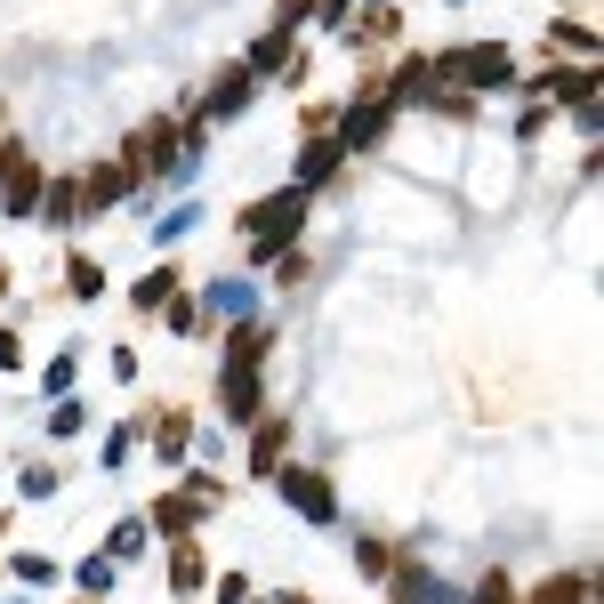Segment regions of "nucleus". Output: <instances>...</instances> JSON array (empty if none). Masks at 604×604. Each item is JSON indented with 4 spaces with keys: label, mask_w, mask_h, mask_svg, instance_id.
Wrapping results in <instances>:
<instances>
[{
    "label": "nucleus",
    "mask_w": 604,
    "mask_h": 604,
    "mask_svg": "<svg viewBox=\"0 0 604 604\" xmlns=\"http://www.w3.org/2000/svg\"><path fill=\"white\" fill-rule=\"evenodd\" d=\"M427 81H468V89H499L508 81V49H451V57H435Z\"/></svg>",
    "instance_id": "1"
},
{
    "label": "nucleus",
    "mask_w": 604,
    "mask_h": 604,
    "mask_svg": "<svg viewBox=\"0 0 604 604\" xmlns=\"http://www.w3.org/2000/svg\"><path fill=\"white\" fill-rule=\"evenodd\" d=\"M299 218H306V194H299V185H290V194H275V202H258V210H250V250L266 258L275 242L299 234Z\"/></svg>",
    "instance_id": "2"
},
{
    "label": "nucleus",
    "mask_w": 604,
    "mask_h": 604,
    "mask_svg": "<svg viewBox=\"0 0 604 604\" xmlns=\"http://www.w3.org/2000/svg\"><path fill=\"white\" fill-rule=\"evenodd\" d=\"M33 194H40L33 154H25V145H9V154H0V202H9V210H33Z\"/></svg>",
    "instance_id": "3"
},
{
    "label": "nucleus",
    "mask_w": 604,
    "mask_h": 604,
    "mask_svg": "<svg viewBox=\"0 0 604 604\" xmlns=\"http://www.w3.org/2000/svg\"><path fill=\"white\" fill-rule=\"evenodd\" d=\"M282 499H290L299 516H315V524H330V516H339L330 484H323V475H306V468H290V475H282Z\"/></svg>",
    "instance_id": "4"
},
{
    "label": "nucleus",
    "mask_w": 604,
    "mask_h": 604,
    "mask_svg": "<svg viewBox=\"0 0 604 604\" xmlns=\"http://www.w3.org/2000/svg\"><path fill=\"white\" fill-rule=\"evenodd\" d=\"M170 145H178L170 121H145V130H137V170H170ZM137 170H130V178H137Z\"/></svg>",
    "instance_id": "5"
},
{
    "label": "nucleus",
    "mask_w": 604,
    "mask_h": 604,
    "mask_svg": "<svg viewBox=\"0 0 604 604\" xmlns=\"http://www.w3.org/2000/svg\"><path fill=\"white\" fill-rule=\"evenodd\" d=\"M339 154H347V145H330V137H315V145H306V161H299V194H306L315 178H330V170H339Z\"/></svg>",
    "instance_id": "6"
},
{
    "label": "nucleus",
    "mask_w": 604,
    "mask_h": 604,
    "mask_svg": "<svg viewBox=\"0 0 604 604\" xmlns=\"http://www.w3.org/2000/svg\"><path fill=\"white\" fill-rule=\"evenodd\" d=\"M242 106H250V73L234 65V73L218 81V97H210V121H226V113H242Z\"/></svg>",
    "instance_id": "7"
},
{
    "label": "nucleus",
    "mask_w": 604,
    "mask_h": 604,
    "mask_svg": "<svg viewBox=\"0 0 604 604\" xmlns=\"http://www.w3.org/2000/svg\"><path fill=\"white\" fill-rule=\"evenodd\" d=\"M81 210H89V202H81V185H49V218H57V226H73Z\"/></svg>",
    "instance_id": "8"
},
{
    "label": "nucleus",
    "mask_w": 604,
    "mask_h": 604,
    "mask_svg": "<svg viewBox=\"0 0 604 604\" xmlns=\"http://www.w3.org/2000/svg\"><path fill=\"white\" fill-rule=\"evenodd\" d=\"M379 130H387V113H379V106H371V113H363V106H355V113H347V145H371V137H379Z\"/></svg>",
    "instance_id": "9"
},
{
    "label": "nucleus",
    "mask_w": 604,
    "mask_h": 604,
    "mask_svg": "<svg viewBox=\"0 0 604 604\" xmlns=\"http://www.w3.org/2000/svg\"><path fill=\"white\" fill-rule=\"evenodd\" d=\"M580 596H589V589H580V580H548V589H540L532 604H580Z\"/></svg>",
    "instance_id": "10"
},
{
    "label": "nucleus",
    "mask_w": 604,
    "mask_h": 604,
    "mask_svg": "<svg viewBox=\"0 0 604 604\" xmlns=\"http://www.w3.org/2000/svg\"><path fill=\"white\" fill-rule=\"evenodd\" d=\"M475 604H508V580H484V589H475Z\"/></svg>",
    "instance_id": "11"
},
{
    "label": "nucleus",
    "mask_w": 604,
    "mask_h": 604,
    "mask_svg": "<svg viewBox=\"0 0 604 604\" xmlns=\"http://www.w3.org/2000/svg\"><path fill=\"white\" fill-rule=\"evenodd\" d=\"M0 371H16V339H9V330H0Z\"/></svg>",
    "instance_id": "12"
},
{
    "label": "nucleus",
    "mask_w": 604,
    "mask_h": 604,
    "mask_svg": "<svg viewBox=\"0 0 604 604\" xmlns=\"http://www.w3.org/2000/svg\"><path fill=\"white\" fill-rule=\"evenodd\" d=\"M299 9H306V0H290V16H299Z\"/></svg>",
    "instance_id": "13"
}]
</instances>
